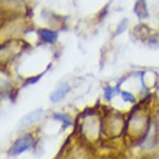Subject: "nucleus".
Segmentation results:
<instances>
[{
    "label": "nucleus",
    "instance_id": "nucleus-10",
    "mask_svg": "<svg viewBox=\"0 0 159 159\" xmlns=\"http://www.w3.org/2000/svg\"><path fill=\"white\" fill-rule=\"evenodd\" d=\"M126 26H127V20L125 19V20L121 22V25H119V28L116 29V35H120L121 32H123V30L126 29Z\"/></svg>",
    "mask_w": 159,
    "mask_h": 159
},
{
    "label": "nucleus",
    "instance_id": "nucleus-7",
    "mask_svg": "<svg viewBox=\"0 0 159 159\" xmlns=\"http://www.w3.org/2000/svg\"><path fill=\"white\" fill-rule=\"evenodd\" d=\"M52 117H54L55 120L61 121L64 127H68V126L72 125L71 116H70V114H67V113H54V114H52Z\"/></svg>",
    "mask_w": 159,
    "mask_h": 159
},
{
    "label": "nucleus",
    "instance_id": "nucleus-1",
    "mask_svg": "<svg viewBox=\"0 0 159 159\" xmlns=\"http://www.w3.org/2000/svg\"><path fill=\"white\" fill-rule=\"evenodd\" d=\"M35 146V138L32 134H23L22 138H19L16 142L12 145L10 151H9V155L10 156H16V155H20L22 152L28 151L30 148Z\"/></svg>",
    "mask_w": 159,
    "mask_h": 159
},
{
    "label": "nucleus",
    "instance_id": "nucleus-3",
    "mask_svg": "<svg viewBox=\"0 0 159 159\" xmlns=\"http://www.w3.org/2000/svg\"><path fill=\"white\" fill-rule=\"evenodd\" d=\"M70 91H71V85H70L68 83H62L54 93H52V94H51L49 100L52 101V103H59L61 100H64V98L67 97V94Z\"/></svg>",
    "mask_w": 159,
    "mask_h": 159
},
{
    "label": "nucleus",
    "instance_id": "nucleus-9",
    "mask_svg": "<svg viewBox=\"0 0 159 159\" xmlns=\"http://www.w3.org/2000/svg\"><path fill=\"white\" fill-rule=\"evenodd\" d=\"M42 75H43V74H39V75H35V77H32V78L26 80L25 83H23V87H25V85H29V84H34V83H36V81H39Z\"/></svg>",
    "mask_w": 159,
    "mask_h": 159
},
{
    "label": "nucleus",
    "instance_id": "nucleus-4",
    "mask_svg": "<svg viewBox=\"0 0 159 159\" xmlns=\"http://www.w3.org/2000/svg\"><path fill=\"white\" fill-rule=\"evenodd\" d=\"M42 111H43L42 109H38V110H35V111H32V113H29L28 116H25V117L22 119L19 126H30L32 123L38 121L42 117Z\"/></svg>",
    "mask_w": 159,
    "mask_h": 159
},
{
    "label": "nucleus",
    "instance_id": "nucleus-2",
    "mask_svg": "<svg viewBox=\"0 0 159 159\" xmlns=\"http://www.w3.org/2000/svg\"><path fill=\"white\" fill-rule=\"evenodd\" d=\"M36 34H38V36L41 38V41L43 42V43H48V45L55 43L59 38L58 32L54 29H49V28H39V29L36 30Z\"/></svg>",
    "mask_w": 159,
    "mask_h": 159
},
{
    "label": "nucleus",
    "instance_id": "nucleus-8",
    "mask_svg": "<svg viewBox=\"0 0 159 159\" xmlns=\"http://www.w3.org/2000/svg\"><path fill=\"white\" fill-rule=\"evenodd\" d=\"M120 96H121V98H123L126 103H132V104H134V103H136V97H134L130 91H125V90H121Z\"/></svg>",
    "mask_w": 159,
    "mask_h": 159
},
{
    "label": "nucleus",
    "instance_id": "nucleus-5",
    "mask_svg": "<svg viewBox=\"0 0 159 159\" xmlns=\"http://www.w3.org/2000/svg\"><path fill=\"white\" fill-rule=\"evenodd\" d=\"M134 15L142 20V19H145V17H148V9H146V2L145 0H138L136 3H134Z\"/></svg>",
    "mask_w": 159,
    "mask_h": 159
},
{
    "label": "nucleus",
    "instance_id": "nucleus-6",
    "mask_svg": "<svg viewBox=\"0 0 159 159\" xmlns=\"http://www.w3.org/2000/svg\"><path fill=\"white\" fill-rule=\"evenodd\" d=\"M120 91H121L120 84H117L116 87H110V85H107V87H104V100L106 101H111L114 96L120 94Z\"/></svg>",
    "mask_w": 159,
    "mask_h": 159
}]
</instances>
